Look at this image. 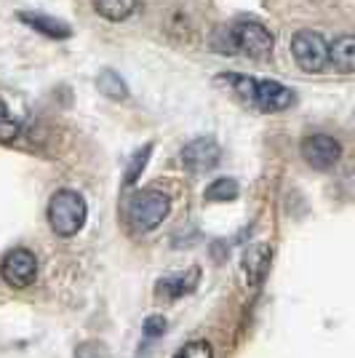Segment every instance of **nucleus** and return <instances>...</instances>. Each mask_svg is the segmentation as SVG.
Wrapping results in <instances>:
<instances>
[{"label":"nucleus","mask_w":355,"mask_h":358,"mask_svg":"<svg viewBox=\"0 0 355 358\" xmlns=\"http://www.w3.org/2000/svg\"><path fill=\"white\" fill-rule=\"evenodd\" d=\"M224 80L233 86V91L243 102H249L262 113H281L294 105V91L286 89L278 80H256L246 75H227Z\"/></svg>","instance_id":"f257e3e1"},{"label":"nucleus","mask_w":355,"mask_h":358,"mask_svg":"<svg viewBox=\"0 0 355 358\" xmlns=\"http://www.w3.org/2000/svg\"><path fill=\"white\" fill-rule=\"evenodd\" d=\"M86 217H89V206L83 195H78L75 190H59L48 203V224L61 238L78 236L86 224Z\"/></svg>","instance_id":"f03ea898"},{"label":"nucleus","mask_w":355,"mask_h":358,"mask_svg":"<svg viewBox=\"0 0 355 358\" xmlns=\"http://www.w3.org/2000/svg\"><path fill=\"white\" fill-rule=\"evenodd\" d=\"M227 38H230V51L233 54H246L252 59H267L273 54V45H275L265 24L246 22V19L227 27Z\"/></svg>","instance_id":"7ed1b4c3"},{"label":"nucleus","mask_w":355,"mask_h":358,"mask_svg":"<svg viewBox=\"0 0 355 358\" xmlns=\"http://www.w3.org/2000/svg\"><path fill=\"white\" fill-rule=\"evenodd\" d=\"M168 211H171L168 195L158 193V190H142L129 201V222L136 230L150 233L168 217Z\"/></svg>","instance_id":"20e7f679"},{"label":"nucleus","mask_w":355,"mask_h":358,"mask_svg":"<svg viewBox=\"0 0 355 358\" xmlns=\"http://www.w3.org/2000/svg\"><path fill=\"white\" fill-rule=\"evenodd\" d=\"M291 57L305 73H321L328 64V43L324 41V35L302 30L291 38Z\"/></svg>","instance_id":"39448f33"},{"label":"nucleus","mask_w":355,"mask_h":358,"mask_svg":"<svg viewBox=\"0 0 355 358\" xmlns=\"http://www.w3.org/2000/svg\"><path fill=\"white\" fill-rule=\"evenodd\" d=\"M0 275L3 281L14 289H27L38 278V259L30 249H14L3 257L0 262Z\"/></svg>","instance_id":"423d86ee"},{"label":"nucleus","mask_w":355,"mask_h":358,"mask_svg":"<svg viewBox=\"0 0 355 358\" xmlns=\"http://www.w3.org/2000/svg\"><path fill=\"white\" fill-rule=\"evenodd\" d=\"M302 158H305L312 169L326 171V169L340 164L342 145L328 134H310V136H305V142H302Z\"/></svg>","instance_id":"0eeeda50"},{"label":"nucleus","mask_w":355,"mask_h":358,"mask_svg":"<svg viewBox=\"0 0 355 358\" xmlns=\"http://www.w3.org/2000/svg\"><path fill=\"white\" fill-rule=\"evenodd\" d=\"M219 158H222V150L211 136H198L182 148V166L193 174H203L208 169H214L219 164Z\"/></svg>","instance_id":"6e6552de"},{"label":"nucleus","mask_w":355,"mask_h":358,"mask_svg":"<svg viewBox=\"0 0 355 358\" xmlns=\"http://www.w3.org/2000/svg\"><path fill=\"white\" fill-rule=\"evenodd\" d=\"M270 259H273V252L267 243H254L252 249L243 257V273H246V281L249 286H259L265 281L267 270H270Z\"/></svg>","instance_id":"1a4fd4ad"},{"label":"nucleus","mask_w":355,"mask_h":358,"mask_svg":"<svg viewBox=\"0 0 355 358\" xmlns=\"http://www.w3.org/2000/svg\"><path fill=\"white\" fill-rule=\"evenodd\" d=\"M328 62L340 70V73L350 75L355 67V41L353 35H340L334 43L328 45Z\"/></svg>","instance_id":"9d476101"},{"label":"nucleus","mask_w":355,"mask_h":358,"mask_svg":"<svg viewBox=\"0 0 355 358\" xmlns=\"http://www.w3.org/2000/svg\"><path fill=\"white\" fill-rule=\"evenodd\" d=\"M94 11L99 16H104L107 22H126L129 16L136 14L139 0H91Z\"/></svg>","instance_id":"9b49d317"},{"label":"nucleus","mask_w":355,"mask_h":358,"mask_svg":"<svg viewBox=\"0 0 355 358\" xmlns=\"http://www.w3.org/2000/svg\"><path fill=\"white\" fill-rule=\"evenodd\" d=\"M24 24H30L32 30L43 32L48 38H70L73 30L64 24V22H57V19H51V16H43V14H22L19 16Z\"/></svg>","instance_id":"f8f14e48"},{"label":"nucleus","mask_w":355,"mask_h":358,"mask_svg":"<svg viewBox=\"0 0 355 358\" xmlns=\"http://www.w3.org/2000/svg\"><path fill=\"white\" fill-rule=\"evenodd\" d=\"M203 198H206V201H211V203H222V201H236V198H238V182L233 177L214 179V182H211V185L206 187Z\"/></svg>","instance_id":"ddd939ff"},{"label":"nucleus","mask_w":355,"mask_h":358,"mask_svg":"<svg viewBox=\"0 0 355 358\" xmlns=\"http://www.w3.org/2000/svg\"><path fill=\"white\" fill-rule=\"evenodd\" d=\"M96 86L107 94V96H113V99H126L129 96V89H126V83L120 80L118 75L113 73V70H104L99 78H96Z\"/></svg>","instance_id":"4468645a"},{"label":"nucleus","mask_w":355,"mask_h":358,"mask_svg":"<svg viewBox=\"0 0 355 358\" xmlns=\"http://www.w3.org/2000/svg\"><path fill=\"white\" fill-rule=\"evenodd\" d=\"M19 136V120L11 115V110L0 99V142H11Z\"/></svg>","instance_id":"2eb2a0df"},{"label":"nucleus","mask_w":355,"mask_h":358,"mask_svg":"<svg viewBox=\"0 0 355 358\" xmlns=\"http://www.w3.org/2000/svg\"><path fill=\"white\" fill-rule=\"evenodd\" d=\"M174 358H214V350L206 340H195V343L184 345Z\"/></svg>","instance_id":"dca6fc26"},{"label":"nucleus","mask_w":355,"mask_h":358,"mask_svg":"<svg viewBox=\"0 0 355 358\" xmlns=\"http://www.w3.org/2000/svg\"><path fill=\"white\" fill-rule=\"evenodd\" d=\"M150 152H152V148L147 145V148L142 150V152H136V155H133L131 169L126 171V185H133V182H136V177H139V171H145V166H147Z\"/></svg>","instance_id":"f3484780"},{"label":"nucleus","mask_w":355,"mask_h":358,"mask_svg":"<svg viewBox=\"0 0 355 358\" xmlns=\"http://www.w3.org/2000/svg\"><path fill=\"white\" fill-rule=\"evenodd\" d=\"M75 358H110V353L99 343H83L75 350Z\"/></svg>","instance_id":"a211bd4d"},{"label":"nucleus","mask_w":355,"mask_h":358,"mask_svg":"<svg viewBox=\"0 0 355 358\" xmlns=\"http://www.w3.org/2000/svg\"><path fill=\"white\" fill-rule=\"evenodd\" d=\"M163 331H166V318L163 315H152L145 321V334L147 337H161Z\"/></svg>","instance_id":"6ab92c4d"}]
</instances>
